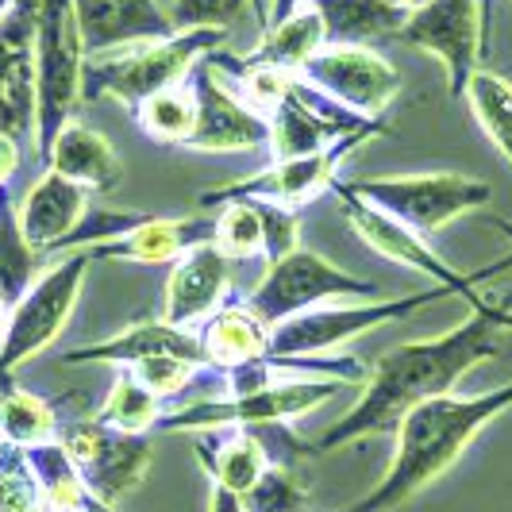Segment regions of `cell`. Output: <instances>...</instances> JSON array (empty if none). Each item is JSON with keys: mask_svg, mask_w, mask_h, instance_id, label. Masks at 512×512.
I'll use <instances>...</instances> for the list:
<instances>
[{"mask_svg": "<svg viewBox=\"0 0 512 512\" xmlns=\"http://www.w3.org/2000/svg\"><path fill=\"white\" fill-rule=\"evenodd\" d=\"M347 185L366 205H374L389 220L420 235H436L451 220L470 216L493 201L489 181L470 174H393V178H355Z\"/></svg>", "mask_w": 512, "mask_h": 512, "instance_id": "cell-9", "label": "cell"}, {"mask_svg": "<svg viewBox=\"0 0 512 512\" xmlns=\"http://www.w3.org/2000/svg\"><path fill=\"white\" fill-rule=\"evenodd\" d=\"M216 243V212H197V216H151L147 224L116 239L93 247V262H135V266H158V262H178L181 255Z\"/></svg>", "mask_w": 512, "mask_h": 512, "instance_id": "cell-19", "label": "cell"}, {"mask_svg": "<svg viewBox=\"0 0 512 512\" xmlns=\"http://www.w3.org/2000/svg\"><path fill=\"white\" fill-rule=\"evenodd\" d=\"M154 355H178V359L197 362L205 370V351H201V335L174 328L166 320H147V324H131L124 332L85 343L62 355V366H135Z\"/></svg>", "mask_w": 512, "mask_h": 512, "instance_id": "cell-20", "label": "cell"}, {"mask_svg": "<svg viewBox=\"0 0 512 512\" xmlns=\"http://www.w3.org/2000/svg\"><path fill=\"white\" fill-rule=\"evenodd\" d=\"M0 451H4V439H0Z\"/></svg>", "mask_w": 512, "mask_h": 512, "instance_id": "cell-47", "label": "cell"}, {"mask_svg": "<svg viewBox=\"0 0 512 512\" xmlns=\"http://www.w3.org/2000/svg\"><path fill=\"white\" fill-rule=\"evenodd\" d=\"M131 116L147 139L162 143V147H185L197 128V97H193L189 77L181 85H170V89L147 97Z\"/></svg>", "mask_w": 512, "mask_h": 512, "instance_id": "cell-30", "label": "cell"}, {"mask_svg": "<svg viewBox=\"0 0 512 512\" xmlns=\"http://www.w3.org/2000/svg\"><path fill=\"white\" fill-rule=\"evenodd\" d=\"M301 4H305V0H270V24H278V20H285V16H293Z\"/></svg>", "mask_w": 512, "mask_h": 512, "instance_id": "cell-42", "label": "cell"}, {"mask_svg": "<svg viewBox=\"0 0 512 512\" xmlns=\"http://www.w3.org/2000/svg\"><path fill=\"white\" fill-rule=\"evenodd\" d=\"M43 170H54L58 178L81 185L89 197H108L124 185V162H120L116 147L101 131L81 124V120H70L58 131Z\"/></svg>", "mask_w": 512, "mask_h": 512, "instance_id": "cell-21", "label": "cell"}, {"mask_svg": "<svg viewBox=\"0 0 512 512\" xmlns=\"http://www.w3.org/2000/svg\"><path fill=\"white\" fill-rule=\"evenodd\" d=\"M243 505L247 512H305L308 489L289 462L274 459L266 466V474L243 493Z\"/></svg>", "mask_w": 512, "mask_h": 512, "instance_id": "cell-36", "label": "cell"}, {"mask_svg": "<svg viewBox=\"0 0 512 512\" xmlns=\"http://www.w3.org/2000/svg\"><path fill=\"white\" fill-rule=\"evenodd\" d=\"M324 24V47H366L370 39L397 35L409 8L393 0H308Z\"/></svg>", "mask_w": 512, "mask_h": 512, "instance_id": "cell-24", "label": "cell"}, {"mask_svg": "<svg viewBox=\"0 0 512 512\" xmlns=\"http://www.w3.org/2000/svg\"><path fill=\"white\" fill-rule=\"evenodd\" d=\"M301 77L328 101L366 120H382V112L401 93V74L370 47H320L301 66Z\"/></svg>", "mask_w": 512, "mask_h": 512, "instance_id": "cell-14", "label": "cell"}, {"mask_svg": "<svg viewBox=\"0 0 512 512\" xmlns=\"http://www.w3.org/2000/svg\"><path fill=\"white\" fill-rule=\"evenodd\" d=\"M255 208L262 216V239H266L262 258H266V266L282 262L289 251L301 247V216H297V208L270 205V201H255Z\"/></svg>", "mask_w": 512, "mask_h": 512, "instance_id": "cell-38", "label": "cell"}, {"mask_svg": "<svg viewBox=\"0 0 512 512\" xmlns=\"http://www.w3.org/2000/svg\"><path fill=\"white\" fill-rule=\"evenodd\" d=\"M208 512H247V505H243V497H239V493H231V489L212 482V501H208Z\"/></svg>", "mask_w": 512, "mask_h": 512, "instance_id": "cell-41", "label": "cell"}, {"mask_svg": "<svg viewBox=\"0 0 512 512\" xmlns=\"http://www.w3.org/2000/svg\"><path fill=\"white\" fill-rule=\"evenodd\" d=\"M85 208H89V193L81 185L58 178L54 170H43L20 205V228H24L27 247L39 258H51L58 243L77 228Z\"/></svg>", "mask_w": 512, "mask_h": 512, "instance_id": "cell-22", "label": "cell"}, {"mask_svg": "<svg viewBox=\"0 0 512 512\" xmlns=\"http://www.w3.org/2000/svg\"><path fill=\"white\" fill-rule=\"evenodd\" d=\"M497 228H501V231H509V235H512V224H501V220H497Z\"/></svg>", "mask_w": 512, "mask_h": 512, "instance_id": "cell-46", "label": "cell"}, {"mask_svg": "<svg viewBox=\"0 0 512 512\" xmlns=\"http://www.w3.org/2000/svg\"><path fill=\"white\" fill-rule=\"evenodd\" d=\"M247 4H255L258 24L262 31L270 27V4L266 0H174L170 4V20H174V31H193V27H231L243 20Z\"/></svg>", "mask_w": 512, "mask_h": 512, "instance_id": "cell-37", "label": "cell"}, {"mask_svg": "<svg viewBox=\"0 0 512 512\" xmlns=\"http://www.w3.org/2000/svg\"><path fill=\"white\" fill-rule=\"evenodd\" d=\"M382 285L366 282L359 274H347L343 266L328 262L324 255L297 247L282 262H270L262 282L247 293L243 305L255 312L266 328H278L285 320L312 312L332 301H378Z\"/></svg>", "mask_w": 512, "mask_h": 512, "instance_id": "cell-7", "label": "cell"}, {"mask_svg": "<svg viewBox=\"0 0 512 512\" xmlns=\"http://www.w3.org/2000/svg\"><path fill=\"white\" fill-rule=\"evenodd\" d=\"M355 385L335 378H285V382L262 385L243 397H201L181 409H170L154 432H212V428H266V424H289L305 412L320 409L335 393H347Z\"/></svg>", "mask_w": 512, "mask_h": 512, "instance_id": "cell-8", "label": "cell"}, {"mask_svg": "<svg viewBox=\"0 0 512 512\" xmlns=\"http://www.w3.org/2000/svg\"><path fill=\"white\" fill-rule=\"evenodd\" d=\"M16 170H20V139L0 131V185L16 178Z\"/></svg>", "mask_w": 512, "mask_h": 512, "instance_id": "cell-40", "label": "cell"}, {"mask_svg": "<svg viewBox=\"0 0 512 512\" xmlns=\"http://www.w3.org/2000/svg\"><path fill=\"white\" fill-rule=\"evenodd\" d=\"M216 212V251L228 262H247L258 258L266 239H262V216L255 201H228V205L212 208Z\"/></svg>", "mask_w": 512, "mask_h": 512, "instance_id": "cell-35", "label": "cell"}, {"mask_svg": "<svg viewBox=\"0 0 512 512\" xmlns=\"http://www.w3.org/2000/svg\"><path fill=\"white\" fill-rule=\"evenodd\" d=\"M197 335H201L205 366L212 370H231L270 355V328L247 305H224L197 328Z\"/></svg>", "mask_w": 512, "mask_h": 512, "instance_id": "cell-25", "label": "cell"}, {"mask_svg": "<svg viewBox=\"0 0 512 512\" xmlns=\"http://www.w3.org/2000/svg\"><path fill=\"white\" fill-rule=\"evenodd\" d=\"M12 4H16V0H0V16H4V12L12 8Z\"/></svg>", "mask_w": 512, "mask_h": 512, "instance_id": "cell-44", "label": "cell"}, {"mask_svg": "<svg viewBox=\"0 0 512 512\" xmlns=\"http://www.w3.org/2000/svg\"><path fill=\"white\" fill-rule=\"evenodd\" d=\"M0 131H35V0H16L0 16Z\"/></svg>", "mask_w": 512, "mask_h": 512, "instance_id": "cell-16", "label": "cell"}, {"mask_svg": "<svg viewBox=\"0 0 512 512\" xmlns=\"http://www.w3.org/2000/svg\"><path fill=\"white\" fill-rule=\"evenodd\" d=\"M332 197L339 201L343 216H347V224L359 231V239L370 247V251H378L382 258L397 262V266H409V270L428 274L432 285H443L451 297L466 301L470 312H493V316L512 312V308H501L497 301H489V297L478 293V285L489 282L493 274L512 270V255L497 258V262H489V266H482V270H470V274H466V270H455L447 258L439 255L436 247L428 243V235H420V231H412V228H405V224H397V220H389L385 212H378L374 205H366L362 197H355L347 181H332Z\"/></svg>", "mask_w": 512, "mask_h": 512, "instance_id": "cell-5", "label": "cell"}, {"mask_svg": "<svg viewBox=\"0 0 512 512\" xmlns=\"http://www.w3.org/2000/svg\"><path fill=\"white\" fill-rule=\"evenodd\" d=\"M85 43L77 31L74 0H35V158L47 166L58 131L74 120L81 101Z\"/></svg>", "mask_w": 512, "mask_h": 512, "instance_id": "cell-4", "label": "cell"}, {"mask_svg": "<svg viewBox=\"0 0 512 512\" xmlns=\"http://www.w3.org/2000/svg\"><path fill=\"white\" fill-rule=\"evenodd\" d=\"M231 31L224 27H193V31H178L170 39H154V43H131V47H116L85 58L81 70V101H120L131 112L139 104L181 85L185 77L197 70V62L220 51L228 43Z\"/></svg>", "mask_w": 512, "mask_h": 512, "instance_id": "cell-3", "label": "cell"}, {"mask_svg": "<svg viewBox=\"0 0 512 512\" xmlns=\"http://www.w3.org/2000/svg\"><path fill=\"white\" fill-rule=\"evenodd\" d=\"M501 332H512V312H470L459 328L436 335V339H412L401 347H389L378 355L370 378L362 382L359 401L324 428V436L297 443L289 439L293 459H320L343 451L359 439L397 432L401 416L432 397L455 393V385L482 362L497 359L505 351Z\"/></svg>", "mask_w": 512, "mask_h": 512, "instance_id": "cell-1", "label": "cell"}, {"mask_svg": "<svg viewBox=\"0 0 512 512\" xmlns=\"http://www.w3.org/2000/svg\"><path fill=\"white\" fill-rule=\"evenodd\" d=\"M393 4H401V8H412V4H420V0H393Z\"/></svg>", "mask_w": 512, "mask_h": 512, "instance_id": "cell-45", "label": "cell"}, {"mask_svg": "<svg viewBox=\"0 0 512 512\" xmlns=\"http://www.w3.org/2000/svg\"><path fill=\"white\" fill-rule=\"evenodd\" d=\"M154 212H135V208H104V205H93L85 208V216L77 220V228L58 243V251L54 255H70V251H93V247H101V243H116V239H124L131 231L139 228V224H147Z\"/></svg>", "mask_w": 512, "mask_h": 512, "instance_id": "cell-34", "label": "cell"}, {"mask_svg": "<svg viewBox=\"0 0 512 512\" xmlns=\"http://www.w3.org/2000/svg\"><path fill=\"white\" fill-rule=\"evenodd\" d=\"M197 97V128L181 151L193 154H251L270 151V120L239 101L231 85L208 66L205 58L189 74Z\"/></svg>", "mask_w": 512, "mask_h": 512, "instance_id": "cell-15", "label": "cell"}, {"mask_svg": "<svg viewBox=\"0 0 512 512\" xmlns=\"http://www.w3.org/2000/svg\"><path fill=\"white\" fill-rule=\"evenodd\" d=\"M128 370L139 378V382L147 385L151 393H158V397L166 401V397L181 393L201 366H197V362H189V359H178V355H154V359L135 362V366H128Z\"/></svg>", "mask_w": 512, "mask_h": 512, "instance_id": "cell-39", "label": "cell"}, {"mask_svg": "<svg viewBox=\"0 0 512 512\" xmlns=\"http://www.w3.org/2000/svg\"><path fill=\"white\" fill-rule=\"evenodd\" d=\"M382 135L385 131H355V135L332 139L328 147H320L316 154L282 158V162L258 170L251 178L231 181L224 189H212L197 205H201V212H212V208L228 205V201H270V205L301 208L308 201H316L320 193H332L335 170L347 162V154L362 147V143H370V139H382Z\"/></svg>", "mask_w": 512, "mask_h": 512, "instance_id": "cell-11", "label": "cell"}, {"mask_svg": "<svg viewBox=\"0 0 512 512\" xmlns=\"http://www.w3.org/2000/svg\"><path fill=\"white\" fill-rule=\"evenodd\" d=\"M43 258L27 247L20 228V208L12 201V189L0 185V301L12 308L39 278Z\"/></svg>", "mask_w": 512, "mask_h": 512, "instance_id": "cell-28", "label": "cell"}, {"mask_svg": "<svg viewBox=\"0 0 512 512\" xmlns=\"http://www.w3.org/2000/svg\"><path fill=\"white\" fill-rule=\"evenodd\" d=\"M451 293L443 285H424L409 297H378V301H355V305L339 308H312L293 320H285L278 328H270V355H332L335 347L397 324L424 305L447 301Z\"/></svg>", "mask_w": 512, "mask_h": 512, "instance_id": "cell-10", "label": "cell"}, {"mask_svg": "<svg viewBox=\"0 0 512 512\" xmlns=\"http://www.w3.org/2000/svg\"><path fill=\"white\" fill-rule=\"evenodd\" d=\"M320 47H324V24H320L316 8L305 0L293 16H285V20L266 27V31H262V43H258L255 51L243 54V58H247V62H258V66H278V70L301 74V66H305Z\"/></svg>", "mask_w": 512, "mask_h": 512, "instance_id": "cell-27", "label": "cell"}, {"mask_svg": "<svg viewBox=\"0 0 512 512\" xmlns=\"http://www.w3.org/2000/svg\"><path fill=\"white\" fill-rule=\"evenodd\" d=\"M409 47L436 54L447 74L451 97L462 101L470 77L478 74V62L486 54V24L478 0H420L412 4L405 24L397 31Z\"/></svg>", "mask_w": 512, "mask_h": 512, "instance_id": "cell-12", "label": "cell"}, {"mask_svg": "<svg viewBox=\"0 0 512 512\" xmlns=\"http://www.w3.org/2000/svg\"><path fill=\"white\" fill-rule=\"evenodd\" d=\"M74 16L89 58L178 35L170 8H162L158 0H74Z\"/></svg>", "mask_w": 512, "mask_h": 512, "instance_id": "cell-18", "label": "cell"}, {"mask_svg": "<svg viewBox=\"0 0 512 512\" xmlns=\"http://www.w3.org/2000/svg\"><path fill=\"white\" fill-rule=\"evenodd\" d=\"M4 324H8V305L0 301V335H4Z\"/></svg>", "mask_w": 512, "mask_h": 512, "instance_id": "cell-43", "label": "cell"}, {"mask_svg": "<svg viewBox=\"0 0 512 512\" xmlns=\"http://www.w3.org/2000/svg\"><path fill=\"white\" fill-rule=\"evenodd\" d=\"M231 293V262L212 243L197 247L178 262H170V278H166V305L162 316L166 324L197 332L208 316H216L228 305Z\"/></svg>", "mask_w": 512, "mask_h": 512, "instance_id": "cell-17", "label": "cell"}, {"mask_svg": "<svg viewBox=\"0 0 512 512\" xmlns=\"http://www.w3.org/2000/svg\"><path fill=\"white\" fill-rule=\"evenodd\" d=\"M462 101L470 104L478 128L493 139V147L505 154V162L512 166V85L493 70H478L470 77Z\"/></svg>", "mask_w": 512, "mask_h": 512, "instance_id": "cell-33", "label": "cell"}, {"mask_svg": "<svg viewBox=\"0 0 512 512\" xmlns=\"http://www.w3.org/2000/svg\"><path fill=\"white\" fill-rule=\"evenodd\" d=\"M89 266H93L89 251L62 255L31 282V289L16 305L8 308V324L0 335V389L16 382L20 366L35 359L39 351H47L62 335L66 320L74 316Z\"/></svg>", "mask_w": 512, "mask_h": 512, "instance_id": "cell-6", "label": "cell"}, {"mask_svg": "<svg viewBox=\"0 0 512 512\" xmlns=\"http://www.w3.org/2000/svg\"><path fill=\"white\" fill-rule=\"evenodd\" d=\"M101 424L116 428V432H131V436H147L158 428V420L166 416V401L151 393L147 385L131 374L128 366L116 370V382L101 401V409L93 412Z\"/></svg>", "mask_w": 512, "mask_h": 512, "instance_id": "cell-29", "label": "cell"}, {"mask_svg": "<svg viewBox=\"0 0 512 512\" xmlns=\"http://www.w3.org/2000/svg\"><path fill=\"white\" fill-rule=\"evenodd\" d=\"M270 151H274V162L282 158H301V154H316L320 147H328L332 139H343L335 135L332 124H324L305 101H297L293 93L285 97L270 116Z\"/></svg>", "mask_w": 512, "mask_h": 512, "instance_id": "cell-32", "label": "cell"}, {"mask_svg": "<svg viewBox=\"0 0 512 512\" xmlns=\"http://www.w3.org/2000/svg\"><path fill=\"white\" fill-rule=\"evenodd\" d=\"M24 459L31 466L35 486H39V497H43V512H108V505H101L89 493V486L81 482L77 466L70 462L66 447L58 439L24 451Z\"/></svg>", "mask_w": 512, "mask_h": 512, "instance_id": "cell-26", "label": "cell"}, {"mask_svg": "<svg viewBox=\"0 0 512 512\" xmlns=\"http://www.w3.org/2000/svg\"><path fill=\"white\" fill-rule=\"evenodd\" d=\"M58 443L66 447V455L77 466L89 493L108 509L116 501H124L128 493H135L151 466V439L116 432V428L101 424L97 416L58 428Z\"/></svg>", "mask_w": 512, "mask_h": 512, "instance_id": "cell-13", "label": "cell"}, {"mask_svg": "<svg viewBox=\"0 0 512 512\" xmlns=\"http://www.w3.org/2000/svg\"><path fill=\"white\" fill-rule=\"evenodd\" d=\"M512 409V382L497 385L489 393L459 397V393H443L424 405H416L401 416L397 424V455L389 462L385 478L370 489L366 497L343 505L335 512H393L405 501H412L420 489H428L436 478H443L462 451L478 439L482 428H489L497 416Z\"/></svg>", "mask_w": 512, "mask_h": 512, "instance_id": "cell-2", "label": "cell"}, {"mask_svg": "<svg viewBox=\"0 0 512 512\" xmlns=\"http://www.w3.org/2000/svg\"><path fill=\"white\" fill-rule=\"evenodd\" d=\"M197 459L208 470V478L216 486L231 489V493H247L258 478L266 474V466L274 462L266 439L258 436V428H212V432H197Z\"/></svg>", "mask_w": 512, "mask_h": 512, "instance_id": "cell-23", "label": "cell"}, {"mask_svg": "<svg viewBox=\"0 0 512 512\" xmlns=\"http://www.w3.org/2000/svg\"><path fill=\"white\" fill-rule=\"evenodd\" d=\"M0 439L31 451L39 443H54L58 439V412L47 405L43 397L27 393L20 385H4L0 389Z\"/></svg>", "mask_w": 512, "mask_h": 512, "instance_id": "cell-31", "label": "cell"}]
</instances>
